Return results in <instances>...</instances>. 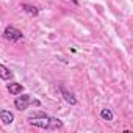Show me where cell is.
<instances>
[{
  "mask_svg": "<svg viewBox=\"0 0 133 133\" xmlns=\"http://www.w3.org/2000/svg\"><path fill=\"white\" fill-rule=\"evenodd\" d=\"M30 124L39 128H45V130H58L63 127V122L56 117H50L45 113H35L28 117Z\"/></svg>",
  "mask_w": 133,
  "mask_h": 133,
  "instance_id": "6da1fadb",
  "label": "cell"
},
{
  "mask_svg": "<svg viewBox=\"0 0 133 133\" xmlns=\"http://www.w3.org/2000/svg\"><path fill=\"white\" fill-rule=\"evenodd\" d=\"M3 36L8 39V41H13V42H16V41H19V39H22V31L21 30H17V28H14V27H11V25H8L6 28H5V31H3Z\"/></svg>",
  "mask_w": 133,
  "mask_h": 133,
  "instance_id": "7a4b0ae2",
  "label": "cell"
},
{
  "mask_svg": "<svg viewBox=\"0 0 133 133\" xmlns=\"http://www.w3.org/2000/svg\"><path fill=\"white\" fill-rule=\"evenodd\" d=\"M31 103V97L28 94H22V96H17L14 99V107L19 110V111H24L28 108V105Z\"/></svg>",
  "mask_w": 133,
  "mask_h": 133,
  "instance_id": "3957f363",
  "label": "cell"
},
{
  "mask_svg": "<svg viewBox=\"0 0 133 133\" xmlns=\"http://www.w3.org/2000/svg\"><path fill=\"white\" fill-rule=\"evenodd\" d=\"M0 121L3 124H6V125H10L14 121V114L11 111H8V110H0Z\"/></svg>",
  "mask_w": 133,
  "mask_h": 133,
  "instance_id": "277c9868",
  "label": "cell"
},
{
  "mask_svg": "<svg viewBox=\"0 0 133 133\" xmlns=\"http://www.w3.org/2000/svg\"><path fill=\"white\" fill-rule=\"evenodd\" d=\"M59 91H61V94H63V97H64V100L68 102V103H71V105H75L77 103V99L74 97V94H71L69 91H66L63 86L59 88Z\"/></svg>",
  "mask_w": 133,
  "mask_h": 133,
  "instance_id": "5b68a950",
  "label": "cell"
},
{
  "mask_svg": "<svg viewBox=\"0 0 133 133\" xmlns=\"http://www.w3.org/2000/svg\"><path fill=\"white\" fill-rule=\"evenodd\" d=\"M22 85L21 83H8V92H11L13 96H17L22 92Z\"/></svg>",
  "mask_w": 133,
  "mask_h": 133,
  "instance_id": "8992f818",
  "label": "cell"
},
{
  "mask_svg": "<svg viewBox=\"0 0 133 133\" xmlns=\"http://www.w3.org/2000/svg\"><path fill=\"white\" fill-rule=\"evenodd\" d=\"M13 77V74H11V71L6 68V66H3V64H0V78H3V80H10Z\"/></svg>",
  "mask_w": 133,
  "mask_h": 133,
  "instance_id": "52a82bcc",
  "label": "cell"
},
{
  "mask_svg": "<svg viewBox=\"0 0 133 133\" xmlns=\"http://www.w3.org/2000/svg\"><path fill=\"white\" fill-rule=\"evenodd\" d=\"M21 8H22L25 13L31 14V16H38V13H39V10H38L36 6H33V5H27V3H22V5H21Z\"/></svg>",
  "mask_w": 133,
  "mask_h": 133,
  "instance_id": "ba28073f",
  "label": "cell"
},
{
  "mask_svg": "<svg viewBox=\"0 0 133 133\" xmlns=\"http://www.w3.org/2000/svg\"><path fill=\"white\" fill-rule=\"evenodd\" d=\"M100 116H102V119H105V121H113V111H111L110 108H103V110L100 111Z\"/></svg>",
  "mask_w": 133,
  "mask_h": 133,
  "instance_id": "9c48e42d",
  "label": "cell"
}]
</instances>
